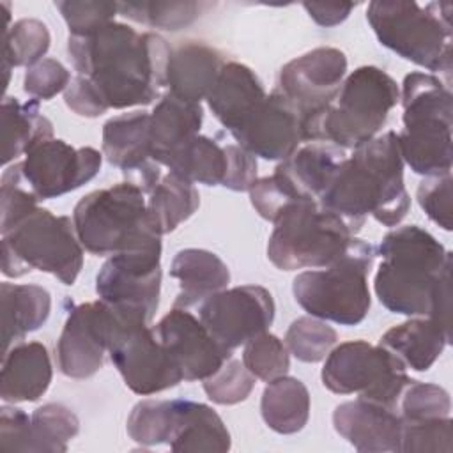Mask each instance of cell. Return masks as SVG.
I'll return each instance as SVG.
<instances>
[{
	"mask_svg": "<svg viewBox=\"0 0 453 453\" xmlns=\"http://www.w3.org/2000/svg\"><path fill=\"white\" fill-rule=\"evenodd\" d=\"M172 48L154 32L111 21L87 35H69L67 55L106 110L147 106L166 87Z\"/></svg>",
	"mask_w": 453,
	"mask_h": 453,
	"instance_id": "6da1fadb",
	"label": "cell"
},
{
	"mask_svg": "<svg viewBox=\"0 0 453 453\" xmlns=\"http://www.w3.org/2000/svg\"><path fill=\"white\" fill-rule=\"evenodd\" d=\"M319 203L345 218L356 232L366 216L384 226H396L411 207L396 133L386 131L354 149L338 165Z\"/></svg>",
	"mask_w": 453,
	"mask_h": 453,
	"instance_id": "7a4b0ae2",
	"label": "cell"
},
{
	"mask_svg": "<svg viewBox=\"0 0 453 453\" xmlns=\"http://www.w3.org/2000/svg\"><path fill=\"white\" fill-rule=\"evenodd\" d=\"M377 253L382 262L373 290L380 304L391 313L426 317L439 278L451 267V253L418 225L389 230Z\"/></svg>",
	"mask_w": 453,
	"mask_h": 453,
	"instance_id": "3957f363",
	"label": "cell"
},
{
	"mask_svg": "<svg viewBox=\"0 0 453 453\" xmlns=\"http://www.w3.org/2000/svg\"><path fill=\"white\" fill-rule=\"evenodd\" d=\"M451 99L449 85L432 73L412 71L403 78V129L396 140L403 165L418 175L451 172Z\"/></svg>",
	"mask_w": 453,
	"mask_h": 453,
	"instance_id": "277c9868",
	"label": "cell"
},
{
	"mask_svg": "<svg viewBox=\"0 0 453 453\" xmlns=\"http://www.w3.org/2000/svg\"><path fill=\"white\" fill-rule=\"evenodd\" d=\"M398 103L396 81L375 65H361L345 76L333 103L304 129L303 143L326 142L354 150L377 136Z\"/></svg>",
	"mask_w": 453,
	"mask_h": 453,
	"instance_id": "5b68a950",
	"label": "cell"
},
{
	"mask_svg": "<svg viewBox=\"0 0 453 453\" xmlns=\"http://www.w3.org/2000/svg\"><path fill=\"white\" fill-rule=\"evenodd\" d=\"M81 246L97 257L161 246L145 193L124 180L85 195L73 209Z\"/></svg>",
	"mask_w": 453,
	"mask_h": 453,
	"instance_id": "8992f818",
	"label": "cell"
},
{
	"mask_svg": "<svg viewBox=\"0 0 453 453\" xmlns=\"http://www.w3.org/2000/svg\"><path fill=\"white\" fill-rule=\"evenodd\" d=\"M366 19L382 46L430 73H451V4L373 0Z\"/></svg>",
	"mask_w": 453,
	"mask_h": 453,
	"instance_id": "52a82bcc",
	"label": "cell"
},
{
	"mask_svg": "<svg viewBox=\"0 0 453 453\" xmlns=\"http://www.w3.org/2000/svg\"><path fill=\"white\" fill-rule=\"evenodd\" d=\"M377 248L354 237L349 250L333 264L303 271L294 278L297 304L311 317L340 326H357L368 315L372 297L368 274Z\"/></svg>",
	"mask_w": 453,
	"mask_h": 453,
	"instance_id": "ba28073f",
	"label": "cell"
},
{
	"mask_svg": "<svg viewBox=\"0 0 453 453\" xmlns=\"http://www.w3.org/2000/svg\"><path fill=\"white\" fill-rule=\"evenodd\" d=\"M267 258L281 271L320 269L338 260L356 237V228L319 200H297L273 221Z\"/></svg>",
	"mask_w": 453,
	"mask_h": 453,
	"instance_id": "9c48e42d",
	"label": "cell"
},
{
	"mask_svg": "<svg viewBox=\"0 0 453 453\" xmlns=\"http://www.w3.org/2000/svg\"><path fill=\"white\" fill-rule=\"evenodd\" d=\"M81 267L83 246L69 216L37 207L2 232V273L7 278H21L35 269L74 285Z\"/></svg>",
	"mask_w": 453,
	"mask_h": 453,
	"instance_id": "30bf717a",
	"label": "cell"
},
{
	"mask_svg": "<svg viewBox=\"0 0 453 453\" xmlns=\"http://www.w3.org/2000/svg\"><path fill=\"white\" fill-rule=\"evenodd\" d=\"M324 388L336 395L359 398L398 411V400L412 380L407 366L382 345L365 340L343 342L331 349L320 372Z\"/></svg>",
	"mask_w": 453,
	"mask_h": 453,
	"instance_id": "8fae6325",
	"label": "cell"
},
{
	"mask_svg": "<svg viewBox=\"0 0 453 453\" xmlns=\"http://www.w3.org/2000/svg\"><path fill=\"white\" fill-rule=\"evenodd\" d=\"M149 326L97 299L69 310L57 342V366L69 379H88L104 365V356L127 331Z\"/></svg>",
	"mask_w": 453,
	"mask_h": 453,
	"instance_id": "7c38bea8",
	"label": "cell"
},
{
	"mask_svg": "<svg viewBox=\"0 0 453 453\" xmlns=\"http://www.w3.org/2000/svg\"><path fill=\"white\" fill-rule=\"evenodd\" d=\"M101 163L103 154L94 147L76 149L64 140L50 138L32 147L5 172L41 202L81 188L99 173Z\"/></svg>",
	"mask_w": 453,
	"mask_h": 453,
	"instance_id": "4fadbf2b",
	"label": "cell"
},
{
	"mask_svg": "<svg viewBox=\"0 0 453 453\" xmlns=\"http://www.w3.org/2000/svg\"><path fill=\"white\" fill-rule=\"evenodd\" d=\"M97 297L113 308L152 322L161 292V246L111 255L96 276Z\"/></svg>",
	"mask_w": 453,
	"mask_h": 453,
	"instance_id": "5bb4252c",
	"label": "cell"
},
{
	"mask_svg": "<svg viewBox=\"0 0 453 453\" xmlns=\"http://www.w3.org/2000/svg\"><path fill=\"white\" fill-rule=\"evenodd\" d=\"M347 76V57L342 50L320 46L287 62L278 74L276 90L281 92L304 129L333 103Z\"/></svg>",
	"mask_w": 453,
	"mask_h": 453,
	"instance_id": "9a60e30c",
	"label": "cell"
},
{
	"mask_svg": "<svg viewBox=\"0 0 453 453\" xmlns=\"http://www.w3.org/2000/svg\"><path fill=\"white\" fill-rule=\"evenodd\" d=\"M274 311L271 292L260 285L223 288L198 304V319L230 352L265 333Z\"/></svg>",
	"mask_w": 453,
	"mask_h": 453,
	"instance_id": "2e32d148",
	"label": "cell"
},
{
	"mask_svg": "<svg viewBox=\"0 0 453 453\" xmlns=\"http://www.w3.org/2000/svg\"><path fill=\"white\" fill-rule=\"evenodd\" d=\"M152 331L186 382L211 377L232 357V352L225 349L188 308L173 306L152 326Z\"/></svg>",
	"mask_w": 453,
	"mask_h": 453,
	"instance_id": "e0dca14e",
	"label": "cell"
},
{
	"mask_svg": "<svg viewBox=\"0 0 453 453\" xmlns=\"http://www.w3.org/2000/svg\"><path fill=\"white\" fill-rule=\"evenodd\" d=\"M108 354L124 384L136 395H156L184 380L180 370L156 338L152 326L127 331Z\"/></svg>",
	"mask_w": 453,
	"mask_h": 453,
	"instance_id": "ac0fdd59",
	"label": "cell"
},
{
	"mask_svg": "<svg viewBox=\"0 0 453 453\" xmlns=\"http://www.w3.org/2000/svg\"><path fill=\"white\" fill-rule=\"evenodd\" d=\"M232 136L246 152L267 161H283L303 143L299 115L276 88Z\"/></svg>",
	"mask_w": 453,
	"mask_h": 453,
	"instance_id": "d6986e66",
	"label": "cell"
},
{
	"mask_svg": "<svg viewBox=\"0 0 453 453\" xmlns=\"http://www.w3.org/2000/svg\"><path fill=\"white\" fill-rule=\"evenodd\" d=\"M334 430L357 451L398 453L402 418L396 409L356 398L336 405L333 412Z\"/></svg>",
	"mask_w": 453,
	"mask_h": 453,
	"instance_id": "ffe728a7",
	"label": "cell"
},
{
	"mask_svg": "<svg viewBox=\"0 0 453 453\" xmlns=\"http://www.w3.org/2000/svg\"><path fill=\"white\" fill-rule=\"evenodd\" d=\"M265 97L262 81L248 65L225 62L205 99L218 122L234 134L250 120Z\"/></svg>",
	"mask_w": 453,
	"mask_h": 453,
	"instance_id": "44dd1931",
	"label": "cell"
},
{
	"mask_svg": "<svg viewBox=\"0 0 453 453\" xmlns=\"http://www.w3.org/2000/svg\"><path fill=\"white\" fill-rule=\"evenodd\" d=\"M53 377L51 359L41 342H18L4 352L0 396L5 403L39 400Z\"/></svg>",
	"mask_w": 453,
	"mask_h": 453,
	"instance_id": "7402d4cb",
	"label": "cell"
},
{
	"mask_svg": "<svg viewBox=\"0 0 453 453\" xmlns=\"http://www.w3.org/2000/svg\"><path fill=\"white\" fill-rule=\"evenodd\" d=\"M223 64L225 60L216 48L200 41H186L170 53L168 92L182 101L200 104L214 87Z\"/></svg>",
	"mask_w": 453,
	"mask_h": 453,
	"instance_id": "603a6c76",
	"label": "cell"
},
{
	"mask_svg": "<svg viewBox=\"0 0 453 453\" xmlns=\"http://www.w3.org/2000/svg\"><path fill=\"white\" fill-rule=\"evenodd\" d=\"M202 120L203 110L200 104L166 92L150 113L149 145L152 159L166 166L186 143L200 134Z\"/></svg>",
	"mask_w": 453,
	"mask_h": 453,
	"instance_id": "cb8c5ba5",
	"label": "cell"
},
{
	"mask_svg": "<svg viewBox=\"0 0 453 453\" xmlns=\"http://www.w3.org/2000/svg\"><path fill=\"white\" fill-rule=\"evenodd\" d=\"M343 149L326 142L299 145L274 172L288 184L299 200H319L338 165L345 159Z\"/></svg>",
	"mask_w": 453,
	"mask_h": 453,
	"instance_id": "d4e9b609",
	"label": "cell"
},
{
	"mask_svg": "<svg viewBox=\"0 0 453 453\" xmlns=\"http://www.w3.org/2000/svg\"><path fill=\"white\" fill-rule=\"evenodd\" d=\"M149 126L150 113L143 110L120 113L108 119L103 126V156L126 179L156 163L150 156Z\"/></svg>",
	"mask_w": 453,
	"mask_h": 453,
	"instance_id": "484cf974",
	"label": "cell"
},
{
	"mask_svg": "<svg viewBox=\"0 0 453 453\" xmlns=\"http://www.w3.org/2000/svg\"><path fill=\"white\" fill-rule=\"evenodd\" d=\"M170 276L179 280L180 290L173 306L180 308L200 304L230 283L226 264L216 253L202 248H184L177 251L170 265Z\"/></svg>",
	"mask_w": 453,
	"mask_h": 453,
	"instance_id": "4316f807",
	"label": "cell"
},
{
	"mask_svg": "<svg viewBox=\"0 0 453 453\" xmlns=\"http://www.w3.org/2000/svg\"><path fill=\"white\" fill-rule=\"evenodd\" d=\"M451 340V331L444 329L430 317H412L388 329L379 345L393 352L402 363L416 372H426L439 359Z\"/></svg>",
	"mask_w": 453,
	"mask_h": 453,
	"instance_id": "83f0119b",
	"label": "cell"
},
{
	"mask_svg": "<svg viewBox=\"0 0 453 453\" xmlns=\"http://www.w3.org/2000/svg\"><path fill=\"white\" fill-rule=\"evenodd\" d=\"M168 446L175 453H225L232 441L226 425L212 407L193 400H175V425Z\"/></svg>",
	"mask_w": 453,
	"mask_h": 453,
	"instance_id": "f1b7e54d",
	"label": "cell"
},
{
	"mask_svg": "<svg viewBox=\"0 0 453 453\" xmlns=\"http://www.w3.org/2000/svg\"><path fill=\"white\" fill-rule=\"evenodd\" d=\"M2 303V340L4 352L12 343L21 342L28 333L37 331L50 317L51 296L34 283H9L0 285Z\"/></svg>",
	"mask_w": 453,
	"mask_h": 453,
	"instance_id": "f546056e",
	"label": "cell"
},
{
	"mask_svg": "<svg viewBox=\"0 0 453 453\" xmlns=\"http://www.w3.org/2000/svg\"><path fill=\"white\" fill-rule=\"evenodd\" d=\"M2 163H16L37 143L53 138V124L39 111V103L28 99L21 103L18 97L7 96L2 101Z\"/></svg>",
	"mask_w": 453,
	"mask_h": 453,
	"instance_id": "4dcf8cb0",
	"label": "cell"
},
{
	"mask_svg": "<svg viewBox=\"0 0 453 453\" xmlns=\"http://www.w3.org/2000/svg\"><path fill=\"white\" fill-rule=\"evenodd\" d=\"M260 414L264 423L276 434L290 435L301 432L310 418L308 388L290 375L269 380L262 393Z\"/></svg>",
	"mask_w": 453,
	"mask_h": 453,
	"instance_id": "1f68e13d",
	"label": "cell"
},
{
	"mask_svg": "<svg viewBox=\"0 0 453 453\" xmlns=\"http://www.w3.org/2000/svg\"><path fill=\"white\" fill-rule=\"evenodd\" d=\"M147 196V209L159 235L173 232L200 207L198 189L172 172L165 173Z\"/></svg>",
	"mask_w": 453,
	"mask_h": 453,
	"instance_id": "d6a6232c",
	"label": "cell"
},
{
	"mask_svg": "<svg viewBox=\"0 0 453 453\" xmlns=\"http://www.w3.org/2000/svg\"><path fill=\"white\" fill-rule=\"evenodd\" d=\"M166 168L191 184L218 186L226 170L225 149L216 140L196 134L170 159Z\"/></svg>",
	"mask_w": 453,
	"mask_h": 453,
	"instance_id": "836d02e7",
	"label": "cell"
},
{
	"mask_svg": "<svg viewBox=\"0 0 453 453\" xmlns=\"http://www.w3.org/2000/svg\"><path fill=\"white\" fill-rule=\"evenodd\" d=\"M51 35L48 27L35 18H21L7 27L4 37V71L5 85L11 69L25 65L27 69L44 58L50 50Z\"/></svg>",
	"mask_w": 453,
	"mask_h": 453,
	"instance_id": "e575fe53",
	"label": "cell"
},
{
	"mask_svg": "<svg viewBox=\"0 0 453 453\" xmlns=\"http://www.w3.org/2000/svg\"><path fill=\"white\" fill-rule=\"evenodd\" d=\"M119 14L124 18L163 30H180L193 21H196L203 9L209 4L203 2H157V0H142V2H117Z\"/></svg>",
	"mask_w": 453,
	"mask_h": 453,
	"instance_id": "d590c367",
	"label": "cell"
},
{
	"mask_svg": "<svg viewBox=\"0 0 453 453\" xmlns=\"http://www.w3.org/2000/svg\"><path fill=\"white\" fill-rule=\"evenodd\" d=\"M35 453H64L80 432L78 416L64 403H44L30 414Z\"/></svg>",
	"mask_w": 453,
	"mask_h": 453,
	"instance_id": "8d00e7d4",
	"label": "cell"
},
{
	"mask_svg": "<svg viewBox=\"0 0 453 453\" xmlns=\"http://www.w3.org/2000/svg\"><path fill=\"white\" fill-rule=\"evenodd\" d=\"M175 425V400H142L127 416V434L142 446L168 444Z\"/></svg>",
	"mask_w": 453,
	"mask_h": 453,
	"instance_id": "74e56055",
	"label": "cell"
},
{
	"mask_svg": "<svg viewBox=\"0 0 453 453\" xmlns=\"http://www.w3.org/2000/svg\"><path fill=\"white\" fill-rule=\"evenodd\" d=\"M336 340L338 333L326 320L304 315L292 320L283 342L297 361L319 363L326 359Z\"/></svg>",
	"mask_w": 453,
	"mask_h": 453,
	"instance_id": "f35d334b",
	"label": "cell"
},
{
	"mask_svg": "<svg viewBox=\"0 0 453 453\" xmlns=\"http://www.w3.org/2000/svg\"><path fill=\"white\" fill-rule=\"evenodd\" d=\"M242 365L255 379L269 382L287 375L290 368V352L283 340L265 331L244 343Z\"/></svg>",
	"mask_w": 453,
	"mask_h": 453,
	"instance_id": "ab89813d",
	"label": "cell"
},
{
	"mask_svg": "<svg viewBox=\"0 0 453 453\" xmlns=\"http://www.w3.org/2000/svg\"><path fill=\"white\" fill-rule=\"evenodd\" d=\"M451 418L434 419H402L398 453H449L453 449Z\"/></svg>",
	"mask_w": 453,
	"mask_h": 453,
	"instance_id": "60d3db41",
	"label": "cell"
},
{
	"mask_svg": "<svg viewBox=\"0 0 453 453\" xmlns=\"http://www.w3.org/2000/svg\"><path fill=\"white\" fill-rule=\"evenodd\" d=\"M451 412L449 393L432 382L411 380L400 395L398 414L405 421L448 418Z\"/></svg>",
	"mask_w": 453,
	"mask_h": 453,
	"instance_id": "b9f144b4",
	"label": "cell"
},
{
	"mask_svg": "<svg viewBox=\"0 0 453 453\" xmlns=\"http://www.w3.org/2000/svg\"><path fill=\"white\" fill-rule=\"evenodd\" d=\"M207 398L218 405L244 402L255 388V377L239 359H226L223 366L202 382Z\"/></svg>",
	"mask_w": 453,
	"mask_h": 453,
	"instance_id": "7bdbcfd3",
	"label": "cell"
},
{
	"mask_svg": "<svg viewBox=\"0 0 453 453\" xmlns=\"http://www.w3.org/2000/svg\"><path fill=\"white\" fill-rule=\"evenodd\" d=\"M55 7L60 11L69 35H87L101 27L115 21L113 18L119 14L117 2H78L65 0L55 2Z\"/></svg>",
	"mask_w": 453,
	"mask_h": 453,
	"instance_id": "ee69618b",
	"label": "cell"
},
{
	"mask_svg": "<svg viewBox=\"0 0 453 453\" xmlns=\"http://www.w3.org/2000/svg\"><path fill=\"white\" fill-rule=\"evenodd\" d=\"M71 83V73L55 58H42L28 67L23 78V90L35 101H50Z\"/></svg>",
	"mask_w": 453,
	"mask_h": 453,
	"instance_id": "f6af8a7d",
	"label": "cell"
},
{
	"mask_svg": "<svg viewBox=\"0 0 453 453\" xmlns=\"http://www.w3.org/2000/svg\"><path fill=\"white\" fill-rule=\"evenodd\" d=\"M451 172L425 177L416 191V198L425 214L442 230H451Z\"/></svg>",
	"mask_w": 453,
	"mask_h": 453,
	"instance_id": "bcb514c9",
	"label": "cell"
},
{
	"mask_svg": "<svg viewBox=\"0 0 453 453\" xmlns=\"http://www.w3.org/2000/svg\"><path fill=\"white\" fill-rule=\"evenodd\" d=\"M248 193H250L251 205L260 214V218L271 223L280 216V212L287 205L299 200L276 172L262 179H257Z\"/></svg>",
	"mask_w": 453,
	"mask_h": 453,
	"instance_id": "7dc6e473",
	"label": "cell"
},
{
	"mask_svg": "<svg viewBox=\"0 0 453 453\" xmlns=\"http://www.w3.org/2000/svg\"><path fill=\"white\" fill-rule=\"evenodd\" d=\"M0 451L35 453L30 416L19 407L4 405L0 409Z\"/></svg>",
	"mask_w": 453,
	"mask_h": 453,
	"instance_id": "c3c4849f",
	"label": "cell"
},
{
	"mask_svg": "<svg viewBox=\"0 0 453 453\" xmlns=\"http://www.w3.org/2000/svg\"><path fill=\"white\" fill-rule=\"evenodd\" d=\"M37 202L39 200L25 186H21L12 175H9L4 170L2 180H0V212H2L0 232L9 230L27 214L35 211Z\"/></svg>",
	"mask_w": 453,
	"mask_h": 453,
	"instance_id": "681fc988",
	"label": "cell"
},
{
	"mask_svg": "<svg viewBox=\"0 0 453 453\" xmlns=\"http://www.w3.org/2000/svg\"><path fill=\"white\" fill-rule=\"evenodd\" d=\"M226 170L221 186L232 191H250L257 180V157L239 145H225Z\"/></svg>",
	"mask_w": 453,
	"mask_h": 453,
	"instance_id": "f907efd6",
	"label": "cell"
},
{
	"mask_svg": "<svg viewBox=\"0 0 453 453\" xmlns=\"http://www.w3.org/2000/svg\"><path fill=\"white\" fill-rule=\"evenodd\" d=\"M64 103L71 111L87 119H96L108 111L99 96L96 94L94 87L83 76H76L71 80L69 87L64 92Z\"/></svg>",
	"mask_w": 453,
	"mask_h": 453,
	"instance_id": "816d5d0a",
	"label": "cell"
},
{
	"mask_svg": "<svg viewBox=\"0 0 453 453\" xmlns=\"http://www.w3.org/2000/svg\"><path fill=\"white\" fill-rule=\"evenodd\" d=\"M357 4L352 2H338V4H320V2H303L308 16L320 27H334L345 21L350 11Z\"/></svg>",
	"mask_w": 453,
	"mask_h": 453,
	"instance_id": "f5cc1de1",
	"label": "cell"
}]
</instances>
